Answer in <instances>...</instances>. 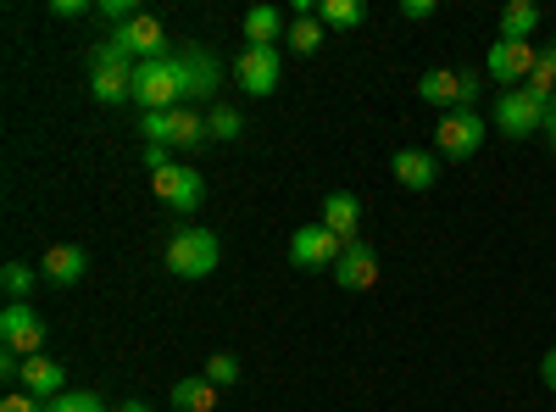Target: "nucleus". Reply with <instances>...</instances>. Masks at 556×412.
I'll return each instance as SVG.
<instances>
[{
	"label": "nucleus",
	"mask_w": 556,
	"mask_h": 412,
	"mask_svg": "<svg viewBox=\"0 0 556 412\" xmlns=\"http://www.w3.org/2000/svg\"><path fill=\"white\" fill-rule=\"evenodd\" d=\"M217 262H223V246L206 223H178L167 235V273L173 279H206Z\"/></svg>",
	"instance_id": "nucleus-2"
},
{
	"label": "nucleus",
	"mask_w": 556,
	"mask_h": 412,
	"mask_svg": "<svg viewBox=\"0 0 556 412\" xmlns=\"http://www.w3.org/2000/svg\"><path fill=\"white\" fill-rule=\"evenodd\" d=\"M490 123L506 134V140H534V134H545V107H534L523 89H501Z\"/></svg>",
	"instance_id": "nucleus-7"
},
{
	"label": "nucleus",
	"mask_w": 556,
	"mask_h": 412,
	"mask_svg": "<svg viewBox=\"0 0 556 412\" xmlns=\"http://www.w3.org/2000/svg\"><path fill=\"white\" fill-rule=\"evenodd\" d=\"M178 51V62H184V89H190V101L184 107H201L206 112V101H212V89L223 84V62L206 51V45H173ZM217 107V101H212Z\"/></svg>",
	"instance_id": "nucleus-9"
},
{
	"label": "nucleus",
	"mask_w": 556,
	"mask_h": 412,
	"mask_svg": "<svg viewBox=\"0 0 556 412\" xmlns=\"http://www.w3.org/2000/svg\"><path fill=\"white\" fill-rule=\"evenodd\" d=\"M540 67V51L534 45H518V39H495L490 51H484V78L506 84V89H523Z\"/></svg>",
	"instance_id": "nucleus-5"
},
{
	"label": "nucleus",
	"mask_w": 556,
	"mask_h": 412,
	"mask_svg": "<svg viewBox=\"0 0 556 412\" xmlns=\"http://www.w3.org/2000/svg\"><path fill=\"white\" fill-rule=\"evenodd\" d=\"M484 146V112H445L434 128V151L445 162H468Z\"/></svg>",
	"instance_id": "nucleus-4"
},
{
	"label": "nucleus",
	"mask_w": 556,
	"mask_h": 412,
	"mask_svg": "<svg viewBox=\"0 0 556 412\" xmlns=\"http://www.w3.org/2000/svg\"><path fill=\"white\" fill-rule=\"evenodd\" d=\"M123 39H128V51H134V62H162V57H173V45H167V28L151 17V12H139L128 28H123Z\"/></svg>",
	"instance_id": "nucleus-15"
},
{
	"label": "nucleus",
	"mask_w": 556,
	"mask_h": 412,
	"mask_svg": "<svg viewBox=\"0 0 556 412\" xmlns=\"http://www.w3.org/2000/svg\"><path fill=\"white\" fill-rule=\"evenodd\" d=\"M217 390H228V385H240V357H228V351H217V357H206V369H201Z\"/></svg>",
	"instance_id": "nucleus-28"
},
{
	"label": "nucleus",
	"mask_w": 556,
	"mask_h": 412,
	"mask_svg": "<svg viewBox=\"0 0 556 412\" xmlns=\"http://www.w3.org/2000/svg\"><path fill=\"white\" fill-rule=\"evenodd\" d=\"M540 28V7L534 0H513V7L501 12V39H518V45H529V34Z\"/></svg>",
	"instance_id": "nucleus-20"
},
{
	"label": "nucleus",
	"mask_w": 556,
	"mask_h": 412,
	"mask_svg": "<svg viewBox=\"0 0 556 412\" xmlns=\"http://www.w3.org/2000/svg\"><path fill=\"white\" fill-rule=\"evenodd\" d=\"M96 7L89 0H51V17H62V23H73V17H89Z\"/></svg>",
	"instance_id": "nucleus-31"
},
{
	"label": "nucleus",
	"mask_w": 556,
	"mask_h": 412,
	"mask_svg": "<svg viewBox=\"0 0 556 412\" xmlns=\"http://www.w3.org/2000/svg\"><path fill=\"white\" fill-rule=\"evenodd\" d=\"M456 112H479V73H462V84H456Z\"/></svg>",
	"instance_id": "nucleus-30"
},
{
	"label": "nucleus",
	"mask_w": 556,
	"mask_h": 412,
	"mask_svg": "<svg viewBox=\"0 0 556 412\" xmlns=\"http://www.w3.org/2000/svg\"><path fill=\"white\" fill-rule=\"evenodd\" d=\"M0 412H45V401H34L28 390H12L7 401H0Z\"/></svg>",
	"instance_id": "nucleus-32"
},
{
	"label": "nucleus",
	"mask_w": 556,
	"mask_h": 412,
	"mask_svg": "<svg viewBox=\"0 0 556 412\" xmlns=\"http://www.w3.org/2000/svg\"><path fill=\"white\" fill-rule=\"evenodd\" d=\"M167 412H173V407H167Z\"/></svg>",
	"instance_id": "nucleus-38"
},
{
	"label": "nucleus",
	"mask_w": 556,
	"mask_h": 412,
	"mask_svg": "<svg viewBox=\"0 0 556 412\" xmlns=\"http://www.w3.org/2000/svg\"><path fill=\"white\" fill-rule=\"evenodd\" d=\"M117 412H151V407H146V401H123Z\"/></svg>",
	"instance_id": "nucleus-37"
},
{
	"label": "nucleus",
	"mask_w": 556,
	"mask_h": 412,
	"mask_svg": "<svg viewBox=\"0 0 556 412\" xmlns=\"http://www.w3.org/2000/svg\"><path fill=\"white\" fill-rule=\"evenodd\" d=\"M0 351H12V357L45 351V317L28 301H7V312H0Z\"/></svg>",
	"instance_id": "nucleus-6"
},
{
	"label": "nucleus",
	"mask_w": 556,
	"mask_h": 412,
	"mask_svg": "<svg viewBox=\"0 0 556 412\" xmlns=\"http://www.w3.org/2000/svg\"><path fill=\"white\" fill-rule=\"evenodd\" d=\"M317 23H329V28H362L367 23V0H323Z\"/></svg>",
	"instance_id": "nucleus-23"
},
{
	"label": "nucleus",
	"mask_w": 556,
	"mask_h": 412,
	"mask_svg": "<svg viewBox=\"0 0 556 412\" xmlns=\"http://www.w3.org/2000/svg\"><path fill=\"white\" fill-rule=\"evenodd\" d=\"M285 17H278L273 7H256V12H245V39L251 45H278V39H285Z\"/></svg>",
	"instance_id": "nucleus-22"
},
{
	"label": "nucleus",
	"mask_w": 556,
	"mask_h": 412,
	"mask_svg": "<svg viewBox=\"0 0 556 412\" xmlns=\"http://www.w3.org/2000/svg\"><path fill=\"white\" fill-rule=\"evenodd\" d=\"M540 379H545V390H556V346L540 357Z\"/></svg>",
	"instance_id": "nucleus-35"
},
{
	"label": "nucleus",
	"mask_w": 556,
	"mask_h": 412,
	"mask_svg": "<svg viewBox=\"0 0 556 412\" xmlns=\"http://www.w3.org/2000/svg\"><path fill=\"white\" fill-rule=\"evenodd\" d=\"M285 45L295 57H312V51H323V23L317 17H290V28H285Z\"/></svg>",
	"instance_id": "nucleus-24"
},
{
	"label": "nucleus",
	"mask_w": 556,
	"mask_h": 412,
	"mask_svg": "<svg viewBox=\"0 0 556 412\" xmlns=\"http://www.w3.org/2000/svg\"><path fill=\"white\" fill-rule=\"evenodd\" d=\"M201 140H212L206 112H201V107H178V112H173V151H195Z\"/></svg>",
	"instance_id": "nucleus-19"
},
{
	"label": "nucleus",
	"mask_w": 556,
	"mask_h": 412,
	"mask_svg": "<svg viewBox=\"0 0 556 412\" xmlns=\"http://www.w3.org/2000/svg\"><path fill=\"white\" fill-rule=\"evenodd\" d=\"M390 173H395V185H401V190H434V178H440V162H434V151L401 146V151L390 157Z\"/></svg>",
	"instance_id": "nucleus-14"
},
{
	"label": "nucleus",
	"mask_w": 556,
	"mask_h": 412,
	"mask_svg": "<svg viewBox=\"0 0 556 412\" xmlns=\"http://www.w3.org/2000/svg\"><path fill=\"white\" fill-rule=\"evenodd\" d=\"M146 167L151 173H167L173 167V146H146Z\"/></svg>",
	"instance_id": "nucleus-34"
},
{
	"label": "nucleus",
	"mask_w": 556,
	"mask_h": 412,
	"mask_svg": "<svg viewBox=\"0 0 556 412\" xmlns=\"http://www.w3.org/2000/svg\"><path fill=\"white\" fill-rule=\"evenodd\" d=\"M139 134L146 146H173V112H139Z\"/></svg>",
	"instance_id": "nucleus-29"
},
{
	"label": "nucleus",
	"mask_w": 556,
	"mask_h": 412,
	"mask_svg": "<svg viewBox=\"0 0 556 412\" xmlns=\"http://www.w3.org/2000/svg\"><path fill=\"white\" fill-rule=\"evenodd\" d=\"M89 96H96L101 107L134 101V73H89Z\"/></svg>",
	"instance_id": "nucleus-21"
},
{
	"label": "nucleus",
	"mask_w": 556,
	"mask_h": 412,
	"mask_svg": "<svg viewBox=\"0 0 556 412\" xmlns=\"http://www.w3.org/2000/svg\"><path fill=\"white\" fill-rule=\"evenodd\" d=\"M167 407H173V412H212V407H217V385H212L206 374L178 379V385L167 390Z\"/></svg>",
	"instance_id": "nucleus-17"
},
{
	"label": "nucleus",
	"mask_w": 556,
	"mask_h": 412,
	"mask_svg": "<svg viewBox=\"0 0 556 412\" xmlns=\"http://www.w3.org/2000/svg\"><path fill=\"white\" fill-rule=\"evenodd\" d=\"M235 78L245 96H273L278 89V45H245V57L235 62Z\"/></svg>",
	"instance_id": "nucleus-10"
},
{
	"label": "nucleus",
	"mask_w": 556,
	"mask_h": 412,
	"mask_svg": "<svg viewBox=\"0 0 556 412\" xmlns=\"http://www.w3.org/2000/svg\"><path fill=\"white\" fill-rule=\"evenodd\" d=\"M401 17H412V23H429V17H434V0H401Z\"/></svg>",
	"instance_id": "nucleus-33"
},
{
	"label": "nucleus",
	"mask_w": 556,
	"mask_h": 412,
	"mask_svg": "<svg viewBox=\"0 0 556 412\" xmlns=\"http://www.w3.org/2000/svg\"><path fill=\"white\" fill-rule=\"evenodd\" d=\"M206 128H212V140H240L245 134V117H240V107H206Z\"/></svg>",
	"instance_id": "nucleus-25"
},
{
	"label": "nucleus",
	"mask_w": 556,
	"mask_h": 412,
	"mask_svg": "<svg viewBox=\"0 0 556 412\" xmlns=\"http://www.w3.org/2000/svg\"><path fill=\"white\" fill-rule=\"evenodd\" d=\"M34 279H39V267H28V262H7V267H0V285H7L12 301H23L34 290Z\"/></svg>",
	"instance_id": "nucleus-27"
},
{
	"label": "nucleus",
	"mask_w": 556,
	"mask_h": 412,
	"mask_svg": "<svg viewBox=\"0 0 556 412\" xmlns=\"http://www.w3.org/2000/svg\"><path fill=\"white\" fill-rule=\"evenodd\" d=\"M456 84H462V73H456V67H429L424 78H417V96H424L429 107L456 112Z\"/></svg>",
	"instance_id": "nucleus-18"
},
{
	"label": "nucleus",
	"mask_w": 556,
	"mask_h": 412,
	"mask_svg": "<svg viewBox=\"0 0 556 412\" xmlns=\"http://www.w3.org/2000/svg\"><path fill=\"white\" fill-rule=\"evenodd\" d=\"M334 285L340 290H374L379 285V251L374 246H345L340 251V262H334Z\"/></svg>",
	"instance_id": "nucleus-11"
},
{
	"label": "nucleus",
	"mask_w": 556,
	"mask_h": 412,
	"mask_svg": "<svg viewBox=\"0 0 556 412\" xmlns=\"http://www.w3.org/2000/svg\"><path fill=\"white\" fill-rule=\"evenodd\" d=\"M323 228L340 235L345 246H356V228H362V201L351 190H329L323 196Z\"/></svg>",
	"instance_id": "nucleus-16"
},
{
	"label": "nucleus",
	"mask_w": 556,
	"mask_h": 412,
	"mask_svg": "<svg viewBox=\"0 0 556 412\" xmlns=\"http://www.w3.org/2000/svg\"><path fill=\"white\" fill-rule=\"evenodd\" d=\"M84 273H89V251L84 246H51V251L39 257V279L56 285V290H73Z\"/></svg>",
	"instance_id": "nucleus-12"
},
{
	"label": "nucleus",
	"mask_w": 556,
	"mask_h": 412,
	"mask_svg": "<svg viewBox=\"0 0 556 412\" xmlns=\"http://www.w3.org/2000/svg\"><path fill=\"white\" fill-rule=\"evenodd\" d=\"M340 251H345V240H340V235H329L323 223H301L295 235H290V262H295L301 273H323V267L334 273Z\"/></svg>",
	"instance_id": "nucleus-8"
},
{
	"label": "nucleus",
	"mask_w": 556,
	"mask_h": 412,
	"mask_svg": "<svg viewBox=\"0 0 556 412\" xmlns=\"http://www.w3.org/2000/svg\"><path fill=\"white\" fill-rule=\"evenodd\" d=\"M151 190H156V201H162L167 212L195 217V212H201V201H206V178H201L190 162H173L167 173H151Z\"/></svg>",
	"instance_id": "nucleus-3"
},
{
	"label": "nucleus",
	"mask_w": 556,
	"mask_h": 412,
	"mask_svg": "<svg viewBox=\"0 0 556 412\" xmlns=\"http://www.w3.org/2000/svg\"><path fill=\"white\" fill-rule=\"evenodd\" d=\"M190 101V89H184V62L178 51L162 57V62H139L134 67V107L139 112H178Z\"/></svg>",
	"instance_id": "nucleus-1"
},
{
	"label": "nucleus",
	"mask_w": 556,
	"mask_h": 412,
	"mask_svg": "<svg viewBox=\"0 0 556 412\" xmlns=\"http://www.w3.org/2000/svg\"><path fill=\"white\" fill-rule=\"evenodd\" d=\"M23 390L34 396V401H56V396H67V369L56 357H23Z\"/></svg>",
	"instance_id": "nucleus-13"
},
{
	"label": "nucleus",
	"mask_w": 556,
	"mask_h": 412,
	"mask_svg": "<svg viewBox=\"0 0 556 412\" xmlns=\"http://www.w3.org/2000/svg\"><path fill=\"white\" fill-rule=\"evenodd\" d=\"M45 412H112L96 390H67V396H56V401H45Z\"/></svg>",
	"instance_id": "nucleus-26"
},
{
	"label": "nucleus",
	"mask_w": 556,
	"mask_h": 412,
	"mask_svg": "<svg viewBox=\"0 0 556 412\" xmlns=\"http://www.w3.org/2000/svg\"><path fill=\"white\" fill-rule=\"evenodd\" d=\"M545 140H551V151H556V101H551V112H545Z\"/></svg>",
	"instance_id": "nucleus-36"
}]
</instances>
